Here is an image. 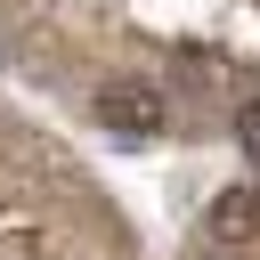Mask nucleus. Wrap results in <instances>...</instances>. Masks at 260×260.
<instances>
[{"label": "nucleus", "mask_w": 260, "mask_h": 260, "mask_svg": "<svg viewBox=\"0 0 260 260\" xmlns=\"http://www.w3.org/2000/svg\"><path fill=\"white\" fill-rule=\"evenodd\" d=\"M98 122H106L114 138H154V130H171V106H162V89H146V81H106V89H98Z\"/></svg>", "instance_id": "1"}, {"label": "nucleus", "mask_w": 260, "mask_h": 260, "mask_svg": "<svg viewBox=\"0 0 260 260\" xmlns=\"http://www.w3.org/2000/svg\"><path fill=\"white\" fill-rule=\"evenodd\" d=\"M236 146L260 162V98H244V114H236Z\"/></svg>", "instance_id": "3"}, {"label": "nucleus", "mask_w": 260, "mask_h": 260, "mask_svg": "<svg viewBox=\"0 0 260 260\" xmlns=\"http://www.w3.org/2000/svg\"><path fill=\"white\" fill-rule=\"evenodd\" d=\"M211 236H219V244H252V236H260V187L211 195Z\"/></svg>", "instance_id": "2"}]
</instances>
